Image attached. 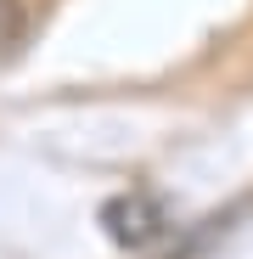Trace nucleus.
I'll return each mask as SVG.
<instances>
[{
  "mask_svg": "<svg viewBox=\"0 0 253 259\" xmlns=\"http://www.w3.org/2000/svg\"><path fill=\"white\" fill-rule=\"evenodd\" d=\"M102 226H107V237L118 248L141 253V248H152V242L169 237V208L158 197H146V192H124V197H113L102 208Z\"/></svg>",
  "mask_w": 253,
  "mask_h": 259,
  "instance_id": "nucleus-1",
  "label": "nucleus"
},
{
  "mask_svg": "<svg viewBox=\"0 0 253 259\" xmlns=\"http://www.w3.org/2000/svg\"><path fill=\"white\" fill-rule=\"evenodd\" d=\"M23 46V6L17 0H0V62Z\"/></svg>",
  "mask_w": 253,
  "mask_h": 259,
  "instance_id": "nucleus-2",
  "label": "nucleus"
}]
</instances>
